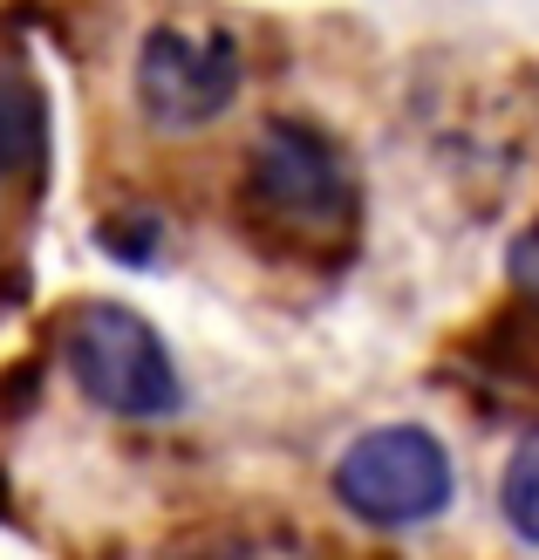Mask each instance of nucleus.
I'll return each instance as SVG.
<instances>
[{
  "label": "nucleus",
  "mask_w": 539,
  "mask_h": 560,
  "mask_svg": "<svg viewBox=\"0 0 539 560\" xmlns=\"http://www.w3.org/2000/svg\"><path fill=\"white\" fill-rule=\"evenodd\" d=\"M62 362L75 389L109 417H130V424H151V417H172L178 410V370H172V349L164 335L124 301H90L75 307V322L62 335Z\"/></svg>",
  "instance_id": "nucleus-1"
},
{
  "label": "nucleus",
  "mask_w": 539,
  "mask_h": 560,
  "mask_svg": "<svg viewBox=\"0 0 539 560\" xmlns=\"http://www.w3.org/2000/svg\"><path fill=\"white\" fill-rule=\"evenodd\" d=\"M335 499L362 520V526H423L450 506V452L437 431L423 424H383L362 431L342 458H335Z\"/></svg>",
  "instance_id": "nucleus-2"
},
{
  "label": "nucleus",
  "mask_w": 539,
  "mask_h": 560,
  "mask_svg": "<svg viewBox=\"0 0 539 560\" xmlns=\"http://www.w3.org/2000/svg\"><path fill=\"white\" fill-rule=\"evenodd\" d=\"M246 82L239 42L225 27H151L137 48V103L157 130H206L233 109Z\"/></svg>",
  "instance_id": "nucleus-3"
},
{
  "label": "nucleus",
  "mask_w": 539,
  "mask_h": 560,
  "mask_svg": "<svg viewBox=\"0 0 539 560\" xmlns=\"http://www.w3.org/2000/svg\"><path fill=\"white\" fill-rule=\"evenodd\" d=\"M246 199L260 206L280 233H328L342 226L355 206L349 164L315 124L280 117L253 137V172H246Z\"/></svg>",
  "instance_id": "nucleus-4"
},
{
  "label": "nucleus",
  "mask_w": 539,
  "mask_h": 560,
  "mask_svg": "<svg viewBox=\"0 0 539 560\" xmlns=\"http://www.w3.org/2000/svg\"><path fill=\"white\" fill-rule=\"evenodd\" d=\"M48 158V103L42 82L14 55H0V178H27Z\"/></svg>",
  "instance_id": "nucleus-5"
},
{
  "label": "nucleus",
  "mask_w": 539,
  "mask_h": 560,
  "mask_svg": "<svg viewBox=\"0 0 539 560\" xmlns=\"http://www.w3.org/2000/svg\"><path fill=\"white\" fill-rule=\"evenodd\" d=\"M499 506L513 520V534L526 547H539V431H526L505 458V479H499Z\"/></svg>",
  "instance_id": "nucleus-6"
},
{
  "label": "nucleus",
  "mask_w": 539,
  "mask_h": 560,
  "mask_svg": "<svg viewBox=\"0 0 539 560\" xmlns=\"http://www.w3.org/2000/svg\"><path fill=\"white\" fill-rule=\"evenodd\" d=\"M96 240L109 246V254H124L130 267H151L157 246H164V226H157V219H144V212H130V219H103Z\"/></svg>",
  "instance_id": "nucleus-7"
},
{
  "label": "nucleus",
  "mask_w": 539,
  "mask_h": 560,
  "mask_svg": "<svg viewBox=\"0 0 539 560\" xmlns=\"http://www.w3.org/2000/svg\"><path fill=\"white\" fill-rule=\"evenodd\" d=\"M513 273H519V288H526V294L539 301V226H532V233H526V240L513 246Z\"/></svg>",
  "instance_id": "nucleus-8"
}]
</instances>
